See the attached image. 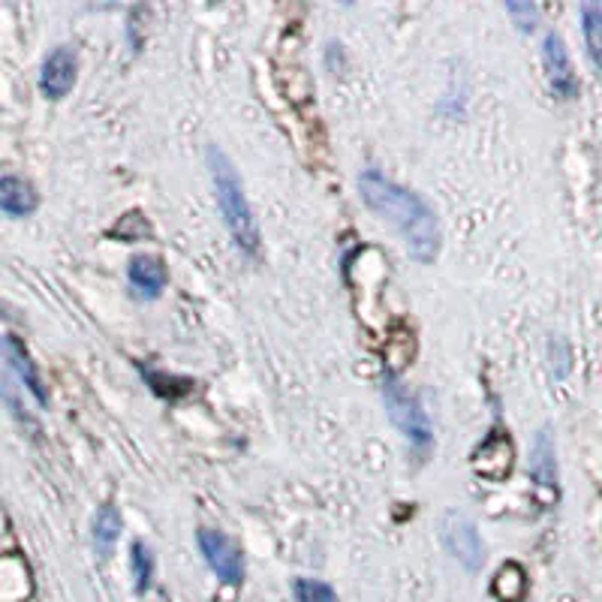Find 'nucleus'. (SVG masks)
<instances>
[{"instance_id": "nucleus-2", "label": "nucleus", "mask_w": 602, "mask_h": 602, "mask_svg": "<svg viewBox=\"0 0 602 602\" xmlns=\"http://www.w3.org/2000/svg\"><path fill=\"white\" fill-rule=\"evenodd\" d=\"M208 169H211L217 205L223 211V220H226V229H229L235 247L247 256L259 253V226L250 211V202L244 196L241 178H238L232 160L217 145H208Z\"/></svg>"}, {"instance_id": "nucleus-16", "label": "nucleus", "mask_w": 602, "mask_h": 602, "mask_svg": "<svg viewBox=\"0 0 602 602\" xmlns=\"http://www.w3.org/2000/svg\"><path fill=\"white\" fill-rule=\"evenodd\" d=\"M151 575H154L151 551L142 542H133V578H136V590H148L151 587Z\"/></svg>"}, {"instance_id": "nucleus-12", "label": "nucleus", "mask_w": 602, "mask_h": 602, "mask_svg": "<svg viewBox=\"0 0 602 602\" xmlns=\"http://www.w3.org/2000/svg\"><path fill=\"white\" fill-rule=\"evenodd\" d=\"M94 545H97V551L106 557L109 551H112V545H115V539L121 536V515H118V509L115 506H100L97 509V515H94Z\"/></svg>"}, {"instance_id": "nucleus-6", "label": "nucleus", "mask_w": 602, "mask_h": 602, "mask_svg": "<svg viewBox=\"0 0 602 602\" xmlns=\"http://www.w3.org/2000/svg\"><path fill=\"white\" fill-rule=\"evenodd\" d=\"M76 70H79V58L70 46H58L40 70V91L49 100H64L73 85H76Z\"/></svg>"}, {"instance_id": "nucleus-5", "label": "nucleus", "mask_w": 602, "mask_h": 602, "mask_svg": "<svg viewBox=\"0 0 602 602\" xmlns=\"http://www.w3.org/2000/svg\"><path fill=\"white\" fill-rule=\"evenodd\" d=\"M199 548L208 560V566L217 572V578H223L226 584H241L244 578V563L238 548L232 545V539L220 530H199Z\"/></svg>"}, {"instance_id": "nucleus-14", "label": "nucleus", "mask_w": 602, "mask_h": 602, "mask_svg": "<svg viewBox=\"0 0 602 602\" xmlns=\"http://www.w3.org/2000/svg\"><path fill=\"white\" fill-rule=\"evenodd\" d=\"M524 587H527V578L518 563H506L494 578V596L503 602H518L524 596Z\"/></svg>"}, {"instance_id": "nucleus-8", "label": "nucleus", "mask_w": 602, "mask_h": 602, "mask_svg": "<svg viewBox=\"0 0 602 602\" xmlns=\"http://www.w3.org/2000/svg\"><path fill=\"white\" fill-rule=\"evenodd\" d=\"M127 277H130V286L136 289V295L142 298H157L166 286V265L160 256H151V253H139L130 259V268H127Z\"/></svg>"}, {"instance_id": "nucleus-1", "label": "nucleus", "mask_w": 602, "mask_h": 602, "mask_svg": "<svg viewBox=\"0 0 602 602\" xmlns=\"http://www.w3.org/2000/svg\"><path fill=\"white\" fill-rule=\"evenodd\" d=\"M359 193L365 199V205L386 220L389 226H395V232L401 235V241L407 244L410 256L419 262H434L440 253V226L434 211L425 205L422 196H416L413 190L395 184L392 178H386L377 169H365L359 175Z\"/></svg>"}, {"instance_id": "nucleus-15", "label": "nucleus", "mask_w": 602, "mask_h": 602, "mask_svg": "<svg viewBox=\"0 0 602 602\" xmlns=\"http://www.w3.org/2000/svg\"><path fill=\"white\" fill-rule=\"evenodd\" d=\"M295 599L298 602H338V593L317 578H298L295 581Z\"/></svg>"}, {"instance_id": "nucleus-3", "label": "nucleus", "mask_w": 602, "mask_h": 602, "mask_svg": "<svg viewBox=\"0 0 602 602\" xmlns=\"http://www.w3.org/2000/svg\"><path fill=\"white\" fill-rule=\"evenodd\" d=\"M383 398H386V410H389V419L395 422V428L416 449H428V443H431V425H428V416H425L419 398L398 377H386Z\"/></svg>"}, {"instance_id": "nucleus-9", "label": "nucleus", "mask_w": 602, "mask_h": 602, "mask_svg": "<svg viewBox=\"0 0 602 602\" xmlns=\"http://www.w3.org/2000/svg\"><path fill=\"white\" fill-rule=\"evenodd\" d=\"M0 208L10 217H28L37 208V190L34 184H28L25 178L16 175H4L0 181Z\"/></svg>"}, {"instance_id": "nucleus-11", "label": "nucleus", "mask_w": 602, "mask_h": 602, "mask_svg": "<svg viewBox=\"0 0 602 602\" xmlns=\"http://www.w3.org/2000/svg\"><path fill=\"white\" fill-rule=\"evenodd\" d=\"M581 34L593 67L602 70V4H581Z\"/></svg>"}, {"instance_id": "nucleus-7", "label": "nucleus", "mask_w": 602, "mask_h": 602, "mask_svg": "<svg viewBox=\"0 0 602 602\" xmlns=\"http://www.w3.org/2000/svg\"><path fill=\"white\" fill-rule=\"evenodd\" d=\"M542 55H545V70H548L551 91L560 100H572L578 94V79H575V70H572V61H569L563 37L554 34V31H548L545 43H542Z\"/></svg>"}, {"instance_id": "nucleus-13", "label": "nucleus", "mask_w": 602, "mask_h": 602, "mask_svg": "<svg viewBox=\"0 0 602 602\" xmlns=\"http://www.w3.org/2000/svg\"><path fill=\"white\" fill-rule=\"evenodd\" d=\"M530 473L539 485H554L557 470H554V446L548 440V431H539L536 446H533V458H530Z\"/></svg>"}, {"instance_id": "nucleus-10", "label": "nucleus", "mask_w": 602, "mask_h": 602, "mask_svg": "<svg viewBox=\"0 0 602 602\" xmlns=\"http://www.w3.org/2000/svg\"><path fill=\"white\" fill-rule=\"evenodd\" d=\"M4 350H7V359H10V365L16 368V374H19L22 383L28 386V392H31L40 404H49V395H46V389H43V380H40V374H37V368H34L28 350L19 344V338L10 335V338L4 341Z\"/></svg>"}, {"instance_id": "nucleus-17", "label": "nucleus", "mask_w": 602, "mask_h": 602, "mask_svg": "<svg viewBox=\"0 0 602 602\" xmlns=\"http://www.w3.org/2000/svg\"><path fill=\"white\" fill-rule=\"evenodd\" d=\"M506 13L518 25V31H533L536 28V7L533 4H506Z\"/></svg>"}, {"instance_id": "nucleus-4", "label": "nucleus", "mask_w": 602, "mask_h": 602, "mask_svg": "<svg viewBox=\"0 0 602 602\" xmlns=\"http://www.w3.org/2000/svg\"><path fill=\"white\" fill-rule=\"evenodd\" d=\"M440 536H443V545L446 551L470 572L482 569V560H485V548H482V539H479V530L476 524L458 512V509H449L443 518H440Z\"/></svg>"}]
</instances>
